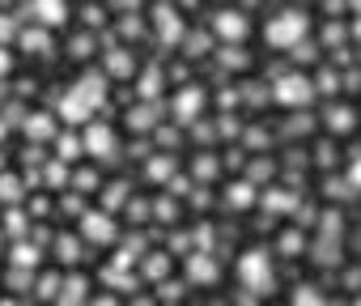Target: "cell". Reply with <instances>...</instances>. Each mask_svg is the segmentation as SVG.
<instances>
[{"label": "cell", "mask_w": 361, "mask_h": 306, "mask_svg": "<svg viewBox=\"0 0 361 306\" xmlns=\"http://www.w3.org/2000/svg\"><path fill=\"white\" fill-rule=\"evenodd\" d=\"M102 102H106V77H102V73H85V77L60 98V119H64V123H85Z\"/></svg>", "instance_id": "obj_1"}, {"label": "cell", "mask_w": 361, "mask_h": 306, "mask_svg": "<svg viewBox=\"0 0 361 306\" xmlns=\"http://www.w3.org/2000/svg\"><path fill=\"white\" fill-rule=\"evenodd\" d=\"M306 26H310V18L306 13H298V9H285V13H276L268 26H264V39H268V47H302V39H306Z\"/></svg>", "instance_id": "obj_2"}, {"label": "cell", "mask_w": 361, "mask_h": 306, "mask_svg": "<svg viewBox=\"0 0 361 306\" xmlns=\"http://www.w3.org/2000/svg\"><path fill=\"white\" fill-rule=\"evenodd\" d=\"M238 281H243L251 293H272L276 276H272V264H268V255H264V251H247V255L238 259Z\"/></svg>", "instance_id": "obj_3"}, {"label": "cell", "mask_w": 361, "mask_h": 306, "mask_svg": "<svg viewBox=\"0 0 361 306\" xmlns=\"http://www.w3.org/2000/svg\"><path fill=\"white\" fill-rule=\"evenodd\" d=\"M272 98L281 102V106H310L314 102V81L310 77H281L276 81V90H272Z\"/></svg>", "instance_id": "obj_4"}, {"label": "cell", "mask_w": 361, "mask_h": 306, "mask_svg": "<svg viewBox=\"0 0 361 306\" xmlns=\"http://www.w3.org/2000/svg\"><path fill=\"white\" fill-rule=\"evenodd\" d=\"M153 30H157V39L166 43V47H174V43H183V35H188V26H183V18H178V9H153Z\"/></svg>", "instance_id": "obj_5"}, {"label": "cell", "mask_w": 361, "mask_h": 306, "mask_svg": "<svg viewBox=\"0 0 361 306\" xmlns=\"http://www.w3.org/2000/svg\"><path fill=\"white\" fill-rule=\"evenodd\" d=\"M213 30H217L226 43H243L247 30H251V22H247V13H238V9H221V13L213 18Z\"/></svg>", "instance_id": "obj_6"}, {"label": "cell", "mask_w": 361, "mask_h": 306, "mask_svg": "<svg viewBox=\"0 0 361 306\" xmlns=\"http://www.w3.org/2000/svg\"><path fill=\"white\" fill-rule=\"evenodd\" d=\"M81 149L85 153H94V158H115V132L106 128V123H94L90 132H85V140H81Z\"/></svg>", "instance_id": "obj_7"}, {"label": "cell", "mask_w": 361, "mask_h": 306, "mask_svg": "<svg viewBox=\"0 0 361 306\" xmlns=\"http://www.w3.org/2000/svg\"><path fill=\"white\" fill-rule=\"evenodd\" d=\"M81 234L90 238V243H115V221H111V213H85L81 217Z\"/></svg>", "instance_id": "obj_8"}, {"label": "cell", "mask_w": 361, "mask_h": 306, "mask_svg": "<svg viewBox=\"0 0 361 306\" xmlns=\"http://www.w3.org/2000/svg\"><path fill=\"white\" fill-rule=\"evenodd\" d=\"M26 13H30L39 26H64V22H68V5H60V0H35Z\"/></svg>", "instance_id": "obj_9"}, {"label": "cell", "mask_w": 361, "mask_h": 306, "mask_svg": "<svg viewBox=\"0 0 361 306\" xmlns=\"http://www.w3.org/2000/svg\"><path fill=\"white\" fill-rule=\"evenodd\" d=\"M200 106H204V94H200V85H188L183 94L174 98V119H178V123H192Z\"/></svg>", "instance_id": "obj_10"}, {"label": "cell", "mask_w": 361, "mask_h": 306, "mask_svg": "<svg viewBox=\"0 0 361 306\" xmlns=\"http://www.w3.org/2000/svg\"><path fill=\"white\" fill-rule=\"evenodd\" d=\"M85 276H68V281H60V298H56V306H81L85 302Z\"/></svg>", "instance_id": "obj_11"}, {"label": "cell", "mask_w": 361, "mask_h": 306, "mask_svg": "<svg viewBox=\"0 0 361 306\" xmlns=\"http://www.w3.org/2000/svg\"><path fill=\"white\" fill-rule=\"evenodd\" d=\"M157 102H140V106H132L128 111V128H136V132H149L153 123H157Z\"/></svg>", "instance_id": "obj_12"}, {"label": "cell", "mask_w": 361, "mask_h": 306, "mask_svg": "<svg viewBox=\"0 0 361 306\" xmlns=\"http://www.w3.org/2000/svg\"><path fill=\"white\" fill-rule=\"evenodd\" d=\"M327 128H331L336 136L353 132V128H357V115H353V106H331V111H327Z\"/></svg>", "instance_id": "obj_13"}, {"label": "cell", "mask_w": 361, "mask_h": 306, "mask_svg": "<svg viewBox=\"0 0 361 306\" xmlns=\"http://www.w3.org/2000/svg\"><path fill=\"white\" fill-rule=\"evenodd\" d=\"M51 132H56V119H51V115H43V111H39V115H30V119H26V136L47 140Z\"/></svg>", "instance_id": "obj_14"}, {"label": "cell", "mask_w": 361, "mask_h": 306, "mask_svg": "<svg viewBox=\"0 0 361 306\" xmlns=\"http://www.w3.org/2000/svg\"><path fill=\"white\" fill-rule=\"evenodd\" d=\"M188 272H192V281H204V285H213V281H217V264H213L209 255H196V259L188 264Z\"/></svg>", "instance_id": "obj_15"}, {"label": "cell", "mask_w": 361, "mask_h": 306, "mask_svg": "<svg viewBox=\"0 0 361 306\" xmlns=\"http://www.w3.org/2000/svg\"><path fill=\"white\" fill-rule=\"evenodd\" d=\"M106 68H111L115 77H132V68H136V60H132V56H128L123 47H115V51L106 56Z\"/></svg>", "instance_id": "obj_16"}, {"label": "cell", "mask_w": 361, "mask_h": 306, "mask_svg": "<svg viewBox=\"0 0 361 306\" xmlns=\"http://www.w3.org/2000/svg\"><path fill=\"white\" fill-rule=\"evenodd\" d=\"M22 47H26V51L35 47V56H47V51H51V39H47L43 30H26V35H22Z\"/></svg>", "instance_id": "obj_17"}, {"label": "cell", "mask_w": 361, "mask_h": 306, "mask_svg": "<svg viewBox=\"0 0 361 306\" xmlns=\"http://www.w3.org/2000/svg\"><path fill=\"white\" fill-rule=\"evenodd\" d=\"M255 200V192H251V183H234L230 192H226V204H234V209H247Z\"/></svg>", "instance_id": "obj_18"}, {"label": "cell", "mask_w": 361, "mask_h": 306, "mask_svg": "<svg viewBox=\"0 0 361 306\" xmlns=\"http://www.w3.org/2000/svg\"><path fill=\"white\" fill-rule=\"evenodd\" d=\"M56 255H60L64 264H77V259H81V243H77L73 234H68V238L60 234V243H56Z\"/></svg>", "instance_id": "obj_19"}, {"label": "cell", "mask_w": 361, "mask_h": 306, "mask_svg": "<svg viewBox=\"0 0 361 306\" xmlns=\"http://www.w3.org/2000/svg\"><path fill=\"white\" fill-rule=\"evenodd\" d=\"M293 306H327V302H323V293L314 285H298L293 289Z\"/></svg>", "instance_id": "obj_20"}, {"label": "cell", "mask_w": 361, "mask_h": 306, "mask_svg": "<svg viewBox=\"0 0 361 306\" xmlns=\"http://www.w3.org/2000/svg\"><path fill=\"white\" fill-rule=\"evenodd\" d=\"M0 200H5V204H18V200H22V179H13V175L0 179Z\"/></svg>", "instance_id": "obj_21"}, {"label": "cell", "mask_w": 361, "mask_h": 306, "mask_svg": "<svg viewBox=\"0 0 361 306\" xmlns=\"http://www.w3.org/2000/svg\"><path fill=\"white\" fill-rule=\"evenodd\" d=\"M13 264H18V268H26V264L35 268V264H39V251L26 247V243H18V247H13Z\"/></svg>", "instance_id": "obj_22"}, {"label": "cell", "mask_w": 361, "mask_h": 306, "mask_svg": "<svg viewBox=\"0 0 361 306\" xmlns=\"http://www.w3.org/2000/svg\"><path fill=\"white\" fill-rule=\"evenodd\" d=\"M56 149H60V162H73L77 153H81V140H73V136H60V145H56Z\"/></svg>", "instance_id": "obj_23"}, {"label": "cell", "mask_w": 361, "mask_h": 306, "mask_svg": "<svg viewBox=\"0 0 361 306\" xmlns=\"http://www.w3.org/2000/svg\"><path fill=\"white\" fill-rule=\"evenodd\" d=\"M209 47H213V43H209L204 35H192V39H188V56H209Z\"/></svg>", "instance_id": "obj_24"}, {"label": "cell", "mask_w": 361, "mask_h": 306, "mask_svg": "<svg viewBox=\"0 0 361 306\" xmlns=\"http://www.w3.org/2000/svg\"><path fill=\"white\" fill-rule=\"evenodd\" d=\"M13 35H18V22H13V18H5V13H0V47H5V43H9Z\"/></svg>", "instance_id": "obj_25"}, {"label": "cell", "mask_w": 361, "mask_h": 306, "mask_svg": "<svg viewBox=\"0 0 361 306\" xmlns=\"http://www.w3.org/2000/svg\"><path fill=\"white\" fill-rule=\"evenodd\" d=\"M170 171H174V162H170V158H157V162L149 166V175H153V179H170Z\"/></svg>", "instance_id": "obj_26"}, {"label": "cell", "mask_w": 361, "mask_h": 306, "mask_svg": "<svg viewBox=\"0 0 361 306\" xmlns=\"http://www.w3.org/2000/svg\"><path fill=\"white\" fill-rule=\"evenodd\" d=\"M9 234H26V217H22L18 209L9 213Z\"/></svg>", "instance_id": "obj_27"}, {"label": "cell", "mask_w": 361, "mask_h": 306, "mask_svg": "<svg viewBox=\"0 0 361 306\" xmlns=\"http://www.w3.org/2000/svg\"><path fill=\"white\" fill-rule=\"evenodd\" d=\"M348 183L361 192V153H357V158H353V171H348Z\"/></svg>", "instance_id": "obj_28"}, {"label": "cell", "mask_w": 361, "mask_h": 306, "mask_svg": "<svg viewBox=\"0 0 361 306\" xmlns=\"http://www.w3.org/2000/svg\"><path fill=\"white\" fill-rule=\"evenodd\" d=\"M56 289H60V281H56V276H47V281H43V289H39V298H51Z\"/></svg>", "instance_id": "obj_29"}, {"label": "cell", "mask_w": 361, "mask_h": 306, "mask_svg": "<svg viewBox=\"0 0 361 306\" xmlns=\"http://www.w3.org/2000/svg\"><path fill=\"white\" fill-rule=\"evenodd\" d=\"M213 171H217L213 158H200V162H196V175H213Z\"/></svg>", "instance_id": "obj_30"}, {"label": "cell", "mask_w": 361, "mask_h": 306, "mask_svg": "<svg viewBox=\"0 0 361 306\" xmlns=\"http://www.w3.org/2000/svg\"><path fill=\"white\" fill-rule=\"evenodd\" d=\"M123 196H128V192H123V183H111V196H106V200H111V204H119Z\"/></svg>", "instance_id": "obj_31"}, {"label": "cell", "mask_w": 361, "mask_h": 306, "mask_svg": "<svg viewBox=\"0 0 361 306\" xmlns=\"http://www.w3.org/2000/svg\"><path fill=\"white\" fill-rule=\"evenodd\" d=\"M9 64H13V56H9L5 47H0V77H5V73H9Z\"/></svg>", "instance_id": "obj_32"}, {"label": "cell", "mask_w": 361, "mask_h": 306, "mask_svg": "<svg viewBox=\"0 0 361 306\" xmlns=\"http://www.w3.org/2000/svg\"><path fill=\"white\" fill-rule=\"evenodd\" d=\"M85 22L90 26H102V9H85Z\"/></svg>", "instance_id": "obj_33"}, {"label": "cell", "mask_w": 361, "mask_h": 306, "mask_svg": "<svg viewBox=\"0 0 361 306\" xmlns=\"http://www.w3.org/2000/svg\"><path fill=\"white\" fill-rule=\"evenodd\" d=\"M226 64H247V56H243V51H234V47H230V51H226Z\"/></svg>", "instance_id": "obj_34"}, {"label": "cell", "mask_w": 361, "mask_h": 306, "mask_svg": "<svg viewBox=\"0 0 361 306\" xmlns=\"http://www.w3.org/2000/svg\"><path fill=\"white\" fill-rule=\"evenodd\" d=\"M0 306H18V302H0Z\"/></svg>", "instance_id": "obj_35"}, {"label": "cell", "mask_w": 361, "mask_h": 306, "mask_svg": "<svg viewBox=\"0 0 361 306\" xmlns=\"http://www.w3.org/2000/svg\"><path fill=\"white\" fill-rule=\"evenodd\" d=\"M0 166H5V153H0Z\"/></svg>", "instance_id": "obj_36"}]
</instances>
